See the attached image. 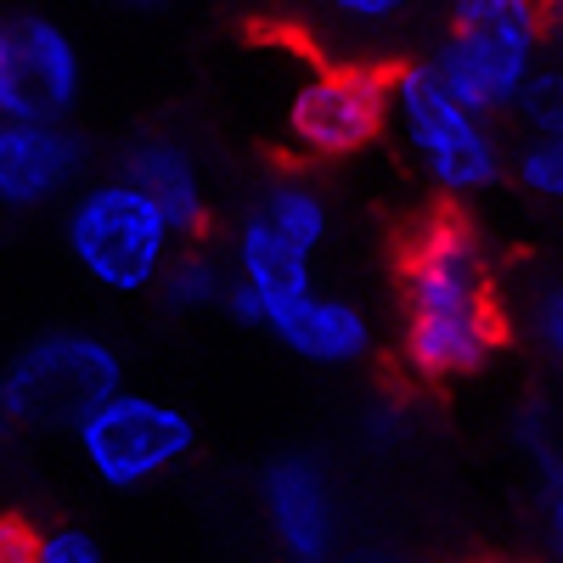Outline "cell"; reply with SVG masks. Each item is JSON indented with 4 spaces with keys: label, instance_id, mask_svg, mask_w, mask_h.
Wrapping results in <instances>:
<instances>
[{
    "label": "cell",
    "instance_id": "obj_26",
    "mask_svg": "<svg viewBox=\"0 0 563 563\" xmlns=\"http://www.w3.org/2000/svg\"><path fill=\"white\" fill-rule=\"evenodd\" d=\"M0 429H7V378H0Z\"/></svg>",
    "mask_w": 563,
    "mask_h": 563
},
{
    "label": "cell",
    "instance_id": "obj_4",
    "mask_svg": "<svg viewBox=\"0 0 563 563\" xmlns=\"http://www.w3.org/2000/svg\"><path fill=\"white\" fill-rule=\"evenodd\" d=\"M389 119L406 130V147L417 153L440 198H479L507 169L490 119L462 108L429 63L389 68Z\"/></svg>",
    "mask_w": 563,
    "mask_h": 563
},
{
    "label": "cell",
    "instance_id": "obj_7",
    "mask_svg": "<svg viewBox=\"0 0 563 563\" xmlns=\"http://www.w3.org/2000/svg\"><path fill=\"white\" fill-rule=\"evenodd\" d=\"M85 90V57L74 34L45 18H0V119L12 124H63Z\"/></svg>",
    "mask_w": 563,
    "mask_h": 563
},
{
    "label": "cell",
    "instance_id": "obj_14",
    "mask_svg": "<svg viewBox=\"0 0 563 563\" xmlns=\"http://www.w3.org/2000/svg\"><path fill=\"white\" fill-rule=\"evenodd\" d=\"M243 209H254L260 220H271L282 238H294V243L310 249V254H321L327 243H333V225H339V220H333V198H327L321 186H316L310 175H299V169L265 175Z\"/></svg>",
    "mask_w": 563,
    "mask_h": 563
},
{
    "label": "cell",
    "instance_id": "obj_12",
    "mask_svg": "<svg viewBox=\"0 0 563 563\" xmlns=\"http://www.w3.org/2000/svg\"><path fill=\"white\" fill-rule=\"evenodd\" d=\"M265 333L310 366H361L372 355V344H378V327H372V316L355 299L321 294V288L305 294L299 305H288Z\"/></svg>",
    "mask_w": 563,
    "mask_h": 563
},
{
    "label": "cell",
    "instance_id": "obj_11",
    "mask_svg": "<svg viewBox=\"0 0 563 563\" xmlns=\"http://www.w3.org/2000/svg\"><path fill=\"white\" fill-rule=\"evenodd\" d=\"M79 175V141L68 124H12L0 119V209L29 214L57 203Z\"/></svg>",
    "mask_w": 563,
    "mask_h": 563
},
{
    "label": "cell",
    "instance_id": "obj_5",
    "mask_svg": "<svg viewBox=\"0 0 563 563\" xmlns=\"http://www.w3.org/2000/svg\"><path fill=\"white\" fill-rule=\"evenodd\" d=\"M68 440L85 462V474L102 490L135 496V490L169 479L175 467L198 451V422H192V411H180L164 395L119 389L113 400H102L90 411Z\"/></svg>",
    "mask_w": 563,
    "mask_h": 563
},
{
    "label": "cell",
    "instance_id": "obj_8",
    "mask_svg": "<svg viewBox=\"0 0 563 563\" xmlns=\"http://www.w3.org/2000/svg\"><path fill=\"white\" fill-rule=\"evenodd\" d=\"M260 512L288 563H327L339 547V496L316 451H276L260 467Z\"/></svg>",
    "mask_w": 563,
    "mask_h": 563
},
{
    "label": "cell",
    "instance_id": "obj_2",
    "mask_svg": "<svg viewBox=\"0 0 563 563\" xmlns=\"http://www.w3.org/2000/svg\"><path fill=\"white\" fill-rule=\"evenodd\" d=\"M63 249L90 288L135 299V294L158 288V276L175 260L180 238L141 186H130L124 175H108V180H90L74 192V203L63 214Z\"/></svg>",
    "mask_w": 563,
    "mask_h": 563
},
{
    "label": "cell",
    "instance_id": "obj_3",
    "mask_svg": "<svg viewBox=\"0 0 563 563\" xmlns=\"http://www.w3.org/2000/svg\"><path fill=\"white\" fill-rule=\"evenodd\" d=\"M0 378H7V422L34 434H74L102 400L130 389V366L90 327H52L0 366Z\"/></svg>",
    "mask_w": 563,
    "mask_h": 563
},
{
    "label": "cell",
    "instance_id": "obj_16",
    "mask_svg": "<svg viewBox=\"0 0 563 563\" xmlns=\"http://www.w3.org/2000/svg\"><path fill=\"white\" fill-rule=\"evenodd\" d=\"M451 29L541 34L547 40V0H451Z\"/></svg>",
    "mask_w": 563,
    "mask_h": 563
},
{
    "label": "cell",
    "instance_id": "obj_22",
    "mask_svg": "<svg viewBox=\"0 0 563 563\" xmlns=\"http://www.w3.org/2000/svg\"><path fill=\"white\" fill-rule=\"evenodd\" d=\"M327 12H333L344 29H395L400 18L417 12V0H327Z\"/></svg>",
    "mask_w": 563,
    "mask_h": 563
},
{
    "label": "cell",
    "instance_id": "obj_17",
    "mask_svg": "<svg viewBox=\"0 0 563 563\" xmlns=\"http://www.w3.org/2000/svg\"><path fill=\"white\" fill-rule=\"evenodd\" d=\"M507 440L530 467H547L563 451V429H558V406L547 395H525L507 417Z\"/></svg>",
    "mask_w": 563,
    "mask_h": 563
},
{
    "label": "cell",
    "instance_id": "obj_24",
    "mask_svg": "<svg viewBox=\"0 0 563 563\" xmlns=\"http://www.w3.org/2000/svg\"><path fill=\"white\" fill-rule=\"evenodd\" d=\"M547 45L563 57V0H547Z\"/></svg>",
    "mask_w": 563,
    "mask_h": 563
},
{
    "label": "cell",
    "instance_id": "obj_23",
    "mask_svg": "<svg viewBox=\"0 0 563 563\" xmlns=\"http://www.w3.org/2000/svg\"><path fill=\"white\" fill-rule=\"evenodd\" d=\"M0 563H40V530L0 512Z\"/></svg>",
    "mask_w": 563,
    "mask_h": 563
},
{
    "label": "cell",
    "instance_id": "obj_15",
    "mask_svg": "<svg viewBox=\"0 0 563 563\" xmlns=\"http://www.w3.org/2000/svg\"><path fill=\"white\" fill-rule=\"evenodd\" d=\"M225 294H231V260H225V249H209V243H180L153 288L164 316L225 310Z\"/></svg>",
    "mask_w": 563,
    "mask_h": 563
},
{
    "label": "cell",
    "instance_id": "obj_13",
    "mask_svg": "<svg viewBox=\"0 0 563 563\" xmlns=\"http://www.w3.org/2000/svg\"><path fill=\"white\" fill-rule=\"evenodd\" d=\"M512 113L525 119V147L512 153V175L530 198L563 209V63L558 68L541 63V74L530 79Z\"/></svg>",
    "mask_w": 563,
    "mask_h": 563
},
{
    "label": "cell",
    "instance_id": "obj_6",
    "mask_svg": "<svg viewBox=\"0 0 563 563\" xmlns=\"http://www.w3.org/2000/svg\"><path fill=\"white\" fill-rule=\"evenodd\" d=\"M389 124V68L339 63L316 68L288 102V147L305 164H333L361 153Z\"/></svg>",
    "mask_w": 563,
    "mask_h": 563
},
{
    "label": "cell",
    "instance_id": "obj_21",
    "mask_svg": "<svg viewBox=\"0 0 563 563\" xmlns=\"http://www.w3.org/2000/svg\"><path fill=\"white\" fill-rule=\"evenodd\" d=\"M40 563H108V552L85 525H57L40 530Z\"/></svg>",
    "mask_w": 563,
    "mask_h": 563
},
{
    "label": "cell",
    "instance_id": "obj_10",
    "mask_svg": "<svg viewBox=\"0 0 563 563\" xmlns=\"http://www.w3.org/2000/svg\"><path fill=\"white\" fill-rule=\"evenodd\" d=\"M130 186H141L169 220V231L180 243H203L209 238V186H203V169H198V153L175 135H141L124 147L119 169Z\"/></svg>",
    "mask_w": 563,
    "mask_h": 563
},
{
    "label": "cell",
    "instance_id": "obj_9",
    "mask_svg": "<svg viewBox=\"0 0 563 563\" xmlns=\"http://www.w3.org/2000/svg\"><path fill=\"white\" fill-rule=\"evenodd\" d=\"M541 34H479V29H445L429 68L462 108L474 113H512L530 79L541 74Z\"/></svg>",
    "mask_w": 563,
    "mask_h": 563
},
{
    "label": "cell",
    "instance_id": "obj_25",
    "mask_svg": "<svg viewBox=\"0 0 563 563\" xmlns=\"http://www.w3.org/2000/svg\"><path fill=\"white\" fill-rule=\"evenodd\" d=\"M113 7H130V12H153V7H164V0H113Z\"/></svg>",
    "mask_w": 563,
    "mask_h": 563
},
{
    "label": "cell",
    "instance_id": "obj_20",
    "mask_svg": "<svg viewBox=\"0 0 563 563\" xmlns=\"http://www.w3.org/2000/svg\"><path fill=\"white\" fill-rule=\"evenodd\" d=\"M536 344H541L547 366L563 378V271L547 282L541 299H536Z\"/></svg>",
    "mask_w": 563,
    "mask_h": 563
},
{
    "label": "cell",
    "instance_id": "obj_19",
    "mask_svg": "<svg viewBox=\"0 0 563 563\" xmlns=\"http://www.w3.org/2000/svg\"><path fill=\"white\" fill-rule=\"evenodd\" d=\"M536 530H541V563H563V451L536 467Z\"/></svg>",
    "mask_w": 563,
    "mask_h": 563
},
{
    "label": "cell",
    "instance_id": "obj_18",
    "mask_svg": "<svg viewBox=\"0 0 563 563\" xmlns=\"http://www.w3.org/2000/svg\"><path fill=\"white\" fill-rule=\"evenodd\" d=\"M411 429H417V417L400 395H378L355 411V440L372 445V451H400L411 440Z\"/></svg>",
    "mask_w": 563,
    "mask_h": 563
},
{
    "label": "cell",
    "instance_id": "obj_1",
    "mask_svg": "<svg viewBox=\"0 0 563 563\" xmlns=\"http://www.w3.org/2000/svg\"><path fill=\"white\" fill-rule=\"evenodd\" d=\"M400 361L417 384L485 372L507 344L490 254L462 214L440 209L400 243Z\"/></svg>",
    "mask_w": 563,
    "mask_h": 563
}]
</instances>
